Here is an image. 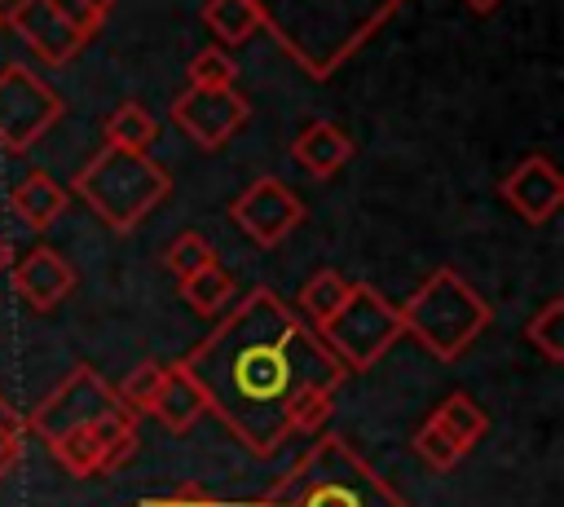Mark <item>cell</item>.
<instances>
[{
  "instance_id": "cell-1",
  "label": "cell",
  "mask_w": 564,
  "mask_h": 507,
  "mask_svg": "<svg viewBox=\"0 0 564 507\" xmlns=\"http://www.w3.org/2000/svg\"><path fill=\"white\" fill-rule=\"evenodd\" d=\"M176 366L194 379L203 406L260 459L291 436V410L304 392H335L348 379L326 339L269 287L225 309L212 335Z\"/></svg>"
},
{
  "instance_id": "cell-2",
  "label": "cell",
  "mask_w": 564,
  "mask_h": 507,
  "mask_svg": "<svg viewBox=\"0 0 564 507\" xmlns=\"http://www.w3.org/2000/svg\"><path fill=\"white\" fill-rule=\"evenodd\" d=\"M22 419L26 432H35L79 481L115 472L137 450V414L123 410L115 388L84 362L70 366V375H62V384Z\"/></svg>"
},
{
  "instance_id": "cell-3",
  "label": "cell",
  "mask_w": 564,
  "mask_h": 507,
  "mask_svg": "<svg viewBox=\"0 0 564 507\" xmlns=\"http://www.w3.org/2000/svg\"><path fill=\"white\" fill-rule=\"evenodd\" d=\"M251 507H405L388 481L339 436H317L308 454Z\"/></svg>"
},
{
  "instance_id": "cell-4",
  "label": "cell",
  "mask_w": 564,
  "mask_h": 507,
  "mask_svg": "<svg viewBox=\"0 0 564 507\" xmlns=\"http://www.w3.org/2000/svg\"><path fill=\"white\" fill-rule=\"evenodd\" d=\"M167 190H172L167 168L154 163L150 154H128V150L93 154L70 181V194L84 198L110 234H132L167 198Z\"/></svg>"
},
{
  "instance_id": "cell-5",
  "label": "cell",
  "mask_w": 564,
  "mask_h": 507,
  "mask_svg": "<svg viewBox=\"0 0 564 507\" xmlns=\"http://www.w3.org/2000/svg\"><path fill=\"white\" fill-rule=\"evenodd\" d=\"M401 335H414L432 357L454 362L463 357L476 335L489 326L494 309L476 295V287L458 269H436L401 309Z\"/></svg>"
},
{
  "instance_id": "cell-6",
  "label": "cell",
  "mask_w": 564,
  "mask_h": 507,
  "mask_svg": "<svg viewBox=\"0 0 564 507\" xmlns=\"http://www.w3.org/2000/svg\"><path fill=\"white\" fill-rule=\"evenodd\" d=\"M317 335L344 362V370H370L401 339V317L397 304H388L370 282H352L344 309Z\"/></svg>"
},
{
  "instance_id": "cell-7",
  "label": "cell",
  "mask_w": 564,
  "mask_h": 507,
  "mask_svg": "<svg viewBox=\"0 0 564 507\" xmlns=\"http://www.w3.org/2000/svg\"><path fill=\"white\" fill-rule=\"evenodd\" d=\"M66 101L62 93L40 79L26 62H4L0 66V150L22 154L31 150L57 119Z\"/></svg>"
},
{
  "instance_id": "cell-8",
  "label": "cell",
  "mask_w": 564,
  "mask_h": 507,
  "mask_svg": "<svg viewBox=\"0 0 564 507\" xmlns=\"http://www.w3.org/2000/svg\"><path fill=\"white\" fill-rule=\"evenodd\" d=\"M167 119L203 150H220L229 137H238L247 128L251 101L238 88H185L172 97Z\"/></svg>"
},
{
  "instance_id": "cell-9",
  "label": "cell",
  "mask_w": 564,
  "mask_h": 507,
  "mask_svg": "<svg viewBox=\"0 0 564 507\" xmlns=\"http://www.w3.org/2000/svg\"><path fill=\"white\" fill-rule=\"evenodd\" d=\"M229 220H234L256 247H278L286 234L300 229L304 203H300V194H295L286 181L260 176V181H251V185L229 203Z\"/></svg>"
},
{
  "instance_id": "cell-10",
  "label": "cell",
  "mask_w": 564,
  "mask_h": 507,
  "mask_svg": "<svg viewBox=\"0 0 564 507\" xmlns=\"http://www.w3.org/2000/svg\"><path fill=\"white\" fill-rule=\"evenodd\" d=\"M498 194L507 198V207L529 220V225H546L560 207H564V176L551 163V154H524L502 181Z\"/></svg>"
},
{
  "instance_id": "cell-11",
  "label": "cell",
  "mask_w": 564,
  "mask_h": 507,
  "mask_svg": "<svg viewBox=\"0 0 564 507\" xmlns=\"http://www.w3.org/2000/svg\"><path fill=\"white\" fill-rule=\"evenodd\" d=\"M4 22L22 35V44H26L44 66H62V62H70V57L88 44V35H79L70 22H62L44 0H13V4L4 9Z\"/></svg>"
},
{
  "instance_id": "cell-12",
  "label": "cell",
  "mask_w": 564,
  "mask_h": 507,
  "mask_svg": "<svg viewBox=\"0 0 564 507\" xmlns=\"http://www.w3.org/2000/svg\"><path fill=\"white\" fill-rule=\"evenodd\" d=\"M75 269L62 251L53 247H35L13 265V291L31 313H53L70 291H75Z\"/></svg>"
},
{
  "instance_id": "cell-13",
  "label": "cell",
  "mask_w": 564,
  "mask_h": 507,
  "mask_svg": "<svg viewBox=\"0 0 564 507\" xmlns=\"http://www.w3.org/2000/svg\"><path fill=\"white\" fill-rule=\"evenodd\" d=\"M291 159L300 163V172H308L313 181H330L348 159H352V137L330 123V119H313L295 132L291 141Z\"/></svg>"
},
{
  "instance_id": "cell-14",
  "label": "cell",
  "mask_w": 564,
  "mask_h": 507,
  "mask_svg": "<svg viewBox=\"0 0 564 507\" xmlns=\"http://www.w3.org/2000/svg\"><path fill=\"white\" fill-rule=\"evenodd\" d=\"M66 203H70V190L66 185H57L48 172H26L13 190H9V207H13V216L22 220V225H31L35 234H44L62 212H66Z\"/></svg>"
},
{
  "instance_id": "cell-15",
  "label": "cell",
  "mask_w": 564,
  "mask_h": 507,
  "mask_svg": "<svg viewBox=\"0 0 564 507\" xmlns=\"http://www.w3.org/2000/svg\"><path fill=\"white\" fill-rule=\"evenodd\" d=\"M203 410H207V406H203V392L194 388V379H189L181 366H167L163 388H159V397H154L150 414H154L167 432H189V428H194V419H198Z\"/></svg>"
},
{
  "instance_id": "cell-16",
  "label": "cell",
  "mask_w": 564,
  "mask_h": 507,
  "mask_svg": "<svg viewBox=\"0 0 564 507\" xmlns=\"http://www.w3.org/2000/svg\"><path fill=\"white\" fill-rule=\"evenodd\" d=\"M101 141L106 150H128V154H145L159 141V119L141 106V101H123L110 110V119L101 123Z\"/></svg>"
},
{
  "instance_id": "cell-17",
  "label": "cell",
  "mask_w": 564,
  "mask_h": 507,
  "mask_svg": "<svg viewBox=\"0 0 564 507\" xmlns=\"http://www.w3.org/2000/svg\"><path fill=\"white\" fill-rule=\"evenodd\" d=\"M432 428H441L445 432V441L458 450V454H467L480 436H485V428H489V419H485V410L467 397V392H449L436 410H432V419H427Z\"/></svg>"
},
{
  "instance_id": "cell-18",
  "label": "cell",
  "mask_w": 564,
  "mask_h": 507,
  "mask_svg": "<svg viewBox=\"0 0 564 507\" xmlns=\"http://www.w3.org/2000/svg\"><path fill=\"white\" fill-rule=\"evenodd\" d=\"M348 291H352V282L339 273V269H317L304 287H300V295H295V304H300V317L313 326V331H322L339 309H344V300H348Z\"/></svg>"
},
{
  "instance_id": "cell-19",
  "label": "cell",
  "mask_w": 564,
  "mask_h": 507,
  "mask_svg": "<svg viewBox=\"0 0 564 507\" xmlns=\"http://www.w3.org/2000/svg\"><path fill=\"white\" fill-rule=\"evenodd\" d=\"M234 273L229 269H220V260L216 265H207V269H194L189 278H181V300L198 313V317H220L229 304H234Z\"/></svg>"
},
{
  "instance_id": "cell-20",
  "label": "cell",
  "mask_w": 564,
  "mask_h": 507,
  "mask_svg": "<svg viewBox=\"0 0 564 507\" xmlns=\"http://www.w3.org/2000/svg\"><path fill=\"white\" fill-rule=\"evenodd\" d=\"M203 26L220 44H247L264 26V18H260L256 0H207L203 4Z\"/></svg>"
},
{
  "instance_id": "cell-21",
  "label": "cell",
  "mask_w": 564,
  "mask_h": 507,
  "mask_svg": "<svg viewBox=\"0 0 564 507\" xmlns=\"http://www.w3.org/2000/svg\"><path fill=\"white\" fill-rule=\"evenodd\" d=\"M524 339H529L546 362H564V300H546V304L524 322Z\"/></svg>"
},
{
  "instance_id": "cell-22",
  "label": "cell",
  "mask_w": 564,
  "mask_h": 507,
  "mask_svg": "<svg viewBox=\"0 0 564 507\" xmlns=\"http://www.w3.org/2000/svg\"><path fill=\"white\" fill-rule=\"evenodd\" d=\"M163 375H167L163 362H141V366H132L123 375V384L115 388V397L123 401V410H132L141 419V414H150V406H154V397L163 388Z\"/></svg>"
},
{
  "instance_id": "cell-23",
  "label": "cell",
  "mask_w": 564,
  "mask_h": 507,
  "mask_svg": "<svg viewBox=\"0 0 564 507\" xmlns=\"http://www.w3.org/2000/svg\"><path fill=\"white\" fill-rule=\"evenodd\" d=\"M163 265H167V273L181 282V278H189L194 269H207V265H216V247L198 234V229H181L172 242H167V251H163Z\"/></svg>"
},
{
  "instance_id": "cell-24",
  "label": "cell",
  "mask_w": 564,
  "mask_h": 507,
  "mask_svg": "<svg viewBox=\"0 0 564 507\" xmlns=\"http://www.w3.org/2000/svg\"><path fill=\"white\" fill-rule=\"evenodd\" d=\"M185 75H189V88H234L238 62L220 44H207V48H198L189 57V71Z\"/></svg>"
},
{
  "instance_id": "cell-25",
  "label": "cell",
  "mask_w": 564,
  "mask_h": 507,
  "mask_svg": "<svg viewBox=\"0 0 564 507\" xmlns=\"http://www.w3.org/2000/svg\"><path fill=\"white\" fill-rule=\"evenodd\" d=\"M62 22H70L79 35H97L101 31V22L110 18V9H115V0H44Z\"/></svg>"
},
{
  "instance_id": "cell-26",
  "label": "cell",
  "mask_w": 564,
  "mask_h": 507,
  "mask_svg": "<svg viewBox=\"0 0 564 507\" xmlns=\"http://www.w3.org/2000/svg\"><path fill=\"white\" fill-rule=\"evenodd\" d=\"M414 454H419L432 472H449V467L463 459V454L445 441V432H441V428H432V423H423V428L414 432Z\"/></svg>"
},
{
  "instance_id": "cell-27",
  "label": "cell",
  "mask_w": 564,
  "mask_h": 507,
  "mask_svg": "<svg viewBox=\"0 0 564 507\" xmlns=\"http://www.w3.org/2000/svg\"><path fill=\"white\" fill-rule=\"evenodd\" d=\"M22 436H26V419L22 414H9L0 419V481L13 472V463L22 459Z\"/></svg>"
},
{
  "instance_id": "cell-28",
  "label": "cell",
  "mask_w": 564,
  "mask_h": 507,
  "mask_svg": "<svg viewBox=\"0 0 564 507\" xmlns=\"http://www.w3.org/2000/svg\"><path fill=\"white\" fill-rule=\"evenodd\" d=\"M150 507H225L207 485H198V481H185L181 489H172V494H163V498H150Z\"/></svg>"
},
{
  "instance_id": "cell-29",
  "label": "cell",
  "mask_w": 564,
  "mask_h": 507,
  "mask_svg": "<svg viewBox=\"0 0 564 507\" xmlns=\"http://www.w3.org/2000/svg\"><path fill=\"white\" fill-rule=\"evenodd\" d=\"M463 4H467L471 13H494V9L502 4V0H463Z\"/></svg>"
},
{
  "instance_id": "cell-30",
  "label": "cell",
  "mask_w": 564,
  "mask_h": 507,
  "mask_svg": "<svg viewBox=\"0 0 564 507\" xmlns=\"http://www.w3.org/2000/svg\"><path fill=\"white\" fill-rule=\"evenodd\" d=\"M9 414H18V410H13V406H9L4 397H0V419H9Z\"/></svg>"
},
{
  "instance_id": "cell-31",
  "label": "cell",
  "mask_w": 564,
  "mask_h": 507,
  "mask_svg": "<svg viewBox=\"0 0 564 507\" xmlns=\"http://www.w3.org/2000/svg\"><path fill=\"white\" fill-rule=\"evenodd\" d=\"M4 260H9V247H4V242H0V269H4Z\"/></svg>"
},
{
  "instance_id": "cell-32",
  "label": "cell",
  "mask_w": 564,
  "mask_h": 507,
  "mask_svg": "<svg viewBox=\"0 0 564 507\" xmlns=\"http://www.w3.org/2000/svg\"><path fill=\"white\" fill-rule=\"evenodd\" d=\"M4 9H9V0H0V13H4Z\"/></svg>"
},
{
  "instance_id": "cell-33",
  "label": "cell",
  "mask_w": 564,
  "mask_h": 507,
  "mask_svg": "<svg viewBox=\"0 0 564 507\" xmlns=\"http://www.w3.org/2000/svg\"><path fill=\"white\" fill-rule=\"evenodd\" d=\"M0 22H4V13H0Z\"/></svg>"
}]
</instances>
